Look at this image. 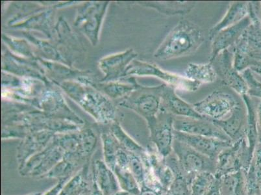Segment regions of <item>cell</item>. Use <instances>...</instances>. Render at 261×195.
<instances>
[{"instance_id": "cell-15", "label": "cell", "mask_w": 261, "mask_h": 195, "mask_svg": "<svg viewBox=\"0 0 261 195\" xmlns=\"http://www.w3.org/2000/svg\"><path fill=\"white\" fill-rule=\"evenodd\" d=\"M90 165L85 166L64 185L59 195H86L91 192L92 178Z\"/></svg>"}, {"instance_id": "cell-6", "label": "cell", "mask_w": 261, "mask_h": 195, "mask_svg": "<svg viewBox=\"0 0 261 195\" xmlns=\"http://www.w3.org/2000/svg\"><path fill=\"white\" fill-rule=\"evenodd\" d=\"M65 152L59 145L47 147L31 158L19 173L23 177L42 179L59 161L63 159Z\"/></svg>"}, {"instance_id": "cell-12", "label": "cell", "mask_w": 261, "mask_h": 195, "mask_svg": "<svg viewBox=\"0 0 261 195\" xmlns=\"http://www.w3.org/2000/svg\"><path fill=\"white\" fill-rule=\"evenodd\" d=\"M251 25V19L248 16L236 25L221 31L215 35L211 40L212 52L210 57V63H212L222 52L228 50L229 47L233 45L234 46Z\"/></svg>"}, {"instance_id": "cell-23", "label": "cell", "mask_w": 261, "mask_h": 195, "mask_svg": "<svg viewBox=\"0 0 261 195\" xmlns=\"http://www.w3.org/2000/svg\"><path fill=\"white\" fill-rule=\"evenodd\" d=\"M194 5V2H158L153 3V8L165 15H184L189 13Z\"/></svg>"}, {"instance_id": "cell-14", "label": "cell", "mask_w": 261, "mask_h": 195, "mask_svg": "<svg viewBox=\"0 0 261 195\" xmlns=\"http://www.w3.org/2000/svg\"><path fill=\"white\" fill-rule=\"evenodd\" d=\"M91 178L103 195H113L121 190L115 173L101 159L92 164Z\"/></svg>"}, {"instance_id": "cell-16", "label": "cell", "mask_w": 261, "mask_h": 195, "mask_svg": "<svg viewBox=\"0 0 261 195\" xmlns=\"http://www.w3.org/2000/svg\"><path fill=\"white\" fill-rule=\"evenodd\" d=\"M248 4L246 2H234L230 6L224 17L211 30L210 39L212 40L218 33L227 28L236 25L248 16Z\"/></svg>"}, {"instance_id": "cell-28", "label": "cell", "mask_w": 261, "mask_h": 195, "mask_svg": "<svg viewBox=\"0 0 261 195\" xmlns=\"http://www.w3.org/2000/svg\"><path fill=\"white\" fill-rule=\"evenodd\" d=\"M206 195H221L220 189L219 179H218V178H217L215 184H213L212 187L211 188V189Z\"/></svg>"}, {"instance_id": "cell-4", "label": "cell", "mask_w": 261, "mask_h": 195, "mask_svg": "<svg viewBox=\"0 0 261 195\" xmlns=\"http://www.w3.org/2000/svg\"><path fill=\"white\" fill-rule=\"evenodd\" d=\"M174 116L161 109L158 115L148 121L151 144L163 158L173 152L174 141Z\"/></svg>"}, {"instance_id": "cell-24", "label": "cell", "mask_w": 261, "mask_h": 195, "mask_svg": "<svg viewBox=\"0 0 261 195\" xmlns=\"http://www.w3.org/2000/svg\"><path fill=\"white\" fill-rule=\"evenodd\" d=\"M128 168L138 182L141 188L143 186L145 182L146 169L141 156L130 152Z\"/></svg>"}, {"instance_id": "cell-29", "label": "cell", "mask_w": 261, "mask_h": 195, "mask_svg": "<svg viewBox=\"0 0 261 195\" xmlns=\"http://www.w3.org/2000/svg\"><path fill=\"white\" fill-rule=\"evenodd\" d=\"M139 195H164L161 194L160 192L155 191L152 189H150L148 187L143 186L141 187V193Z\"/></svg>"}, {"instance_id": "cell-31", "label": "cell", "mask_w": 261, "mask_h": 195, "mask_svg": "<svg viewBox=\"0 0 261 195\" xmlns=\"http://www.w3.org/2000/svg\"><path fill=\"white\" fill-rule=\"evenodd\" d=\"M90 195H103L101 192L99 191L98 187L93 181L92 180L91 192Z\"/></svg>"}, {"instance_id": "cell-27", "label": "cell", "mask_w": 261, "mask_h": 195, "mask_svg": "<svg viewBox=\"0 0 261 195\" xmlns=\"http://www.w3.org/2000/svg\"><path fill=\"white\" fill-rule=\"evenodd\" d=\"M70 179V178H63V179L59 180L58 183L54 186L47 190V191L43 192L42 195H59L64 185Z\"/></svg>"}, {"instance_id": "cell-19", "label": "cell", "mask_w": 261, "mask_h": 195, "mask_svg": "<svg viewBox=\"0 0 261 195\" xmlns=\"http://www.w3.org/2000/svg\"><path fill=\"white\" fill-rule=\"evenodd\" d=\"M217 76L214 66L210 62L205 64L190 63L185 71V78L200 85L214 82Z\"/></svg>"}, {"instance_id": "cell-7", "label": "cell", "mask_w": 261, "mask_h": 195, "mask_svg": "<svg viewBox=\"0 0 261 195\" xmlns=\"http://www.w3.org/2000/svg\"><path fill=\"white\" fill-rule=\"evenodd\" d=\"M234 54L228 50L220 53L212 62L213 65L223 82L237 93L248 94V88L242 75L234 66Z\"/></svg>"}, {"instance_id": "cell-21", "label": "cell", "mask_w": 261, "mask_h": 195, "mask_svg": "<svg viewBox=\"0 0 261 195\" xmlns=\"http://www.w3.org/2000/svg\"><path fill=\"white\" fill-rule=\"evenodd\" d=\"M113 171L117 178L121 190L135 195L141 193V186L129 168L116 165Z\"/></svg>"}, {"instance_id": "cell-35", "label": "cell", "mask_w": 261, "mask_h": 195, "mask_svg": "<svg viewBox=\"0 0 261 195\" xmlns=\"http://www.w3.org/2000/svg\"><path fill=\"white\" fill-rule=\"evenodd\" d=\"M164 195H168V193H167V194H164Z\"/></svg>"}, {"instance_id": "cell-30", "label": "cell", "mask_w": 261, "mask_h": 195, "mask_svg": "<svg viewBox=\"0 0 261 195\" xmlns=\"http://www.w3.org/2000/svg\"><path fill=\"white\" fill-rule=\"evenodd\" d=\"M249 68H250L252 72L257 73L261 76V61L253 62Z\"/></svg>"}, {"instance_id": "cell-5", "label": "cell", "mask_w": 261, "mask_h": 195, "mask_svg": "<svg viewBox=\"0 0 261 195\" xmlns=\"http://www.w3.org/2000/svg\"><path fill=\"white\" fill-rule=\"evenodd\" d=\"M173 152L191 182L197 174L204 172L215 174L216 161L196 151L184 142L174 139Z\"/></svg>"}, {"instance_id": "cell-25", "label": "cell", "mask_w": 261, "mask_h": 195, "mask_svg": "<svg viewBox=\"0 0 261 195\" xmlns=\"http://www.w3.org/2000/svg\"><path fill=\"white\" fill-rule=\"evenodd\" d=\"M121 147L116 144L110 137H106L103 141V161L106 165L114 170L116 165V156Z\"/></svg>"}, {"instance_id": "cell-10", "label": "cell", "mask_w": 261, "mask_h": 195, "mask_svg": "<svg viewBox=\"0 0 261 195\" xmlns=\"http://www.w3.org/2000/svg\"><path fill=\"white\" fill-rule=\"evenodd\" d=\"M134 72L137 75L154 76L163 80L167 84L187 91H195L201 86L200 83L187 79L185 76L167 72L158 66L149 63H141L137 65Z\"/></svg>"}, {"instance_id": "cell-1", "label": "cell", "mask_w": 261, "mask_h": 195, "mask_svg": "<svg viewBox=\"0 0 261 195\" xmlns=\"http://www.w3.org/2000/svg\"><path fill=\"white\" fill-rule=\"evenodd\" d=\"M205 41L202 30L186 20L180 21L156 49L154 57L161 61L195 53Z\"/></svg>"}, {"instance_id": "cell-8", "label": "cell", "mask_w": 261, "mask_h": 195, "mask_svg": "<svg viewBox=\"0 0 261 195\" xmlns=\"http://www.w3.org/2000/svg\"><path fill=\"white\" fill-rule=\"evenodd\" d=\"M174 128L176 132L184 134L215 138L222 141L231 142L229 137L212 120L207 118L196 119L174 116Z\"/></svg>"}, {"instance_id": "cell-26", "label": "cell", "mask_w": 261, "mask_h": 195, "mask_svg": "<svg viewBox=\"0 0 261 195\" xmlns=\"http://www.w3.org/2000/svg\"><path fill=\"white\" fill-rule=\"evenodd\" d=\"M242 76L248 88V94L261 99V82L254 76L250 68L243 71Z\"/></svg>"}, {"instance_id": "cell-17", "label": "cell", "mask_w": 261, "mask_h": 195, "mask_svg": "<svg viewBox=\"0 0 261 195\" xmlns=\"http://www.w3.org/2000/svg\"><path fill=\"white\" fill-rule=\"evenodd\" d=\"M218 179L221 195H247L246 171L241 170Z\"/></svg>"}, {"instance_id": "cell-2", "label": "cell", "mask_w": 261, "mask_h": 195, "mask_svg": "<svg viewBox=\"0 0 261 195\" xmlns=\"http://www.w3.org/2000/svg\"><path fill=\"white\" fill-rule=\"evenodd\" d=\"M253 158L249 152L246 137L242 138L227 147L216 159V178L241 170L248 171Z\"/></svg>"}, {"instance_id": "cell-20", "label": "cell", "mask_w": 261, "mask_h": 195, "mask_svg": "<svg viewBox=\"0 0 261 195\" xmlns=\"http://www.w3.org/2000/svg\"><path fill=\"white\" fill-rule=\"evenodd\" d=\"M82 168L79 164L63 157V159L59 161L47 175H45L42 179L46 178V179L59 180L63 178H71Z\"/></svg>"}, {"instance_id": "cell-9", "label": "cell", "mask_w": 261, "mask_h": 195, "mask_svg": "<svg viewBox=\"0 0 261 195\" xmlns=\"http://www.w3.org/2000/svg\"><path fill=\"white\" fill-rule=\"evenodd\" d=\"M174 138L215 161L218 155L232 144L231 142L222 141L215 138L184 134L176 131L174 132Z\"/></svg>"}, {"instance_id": "cell-18", "label": "cell", "mask_w": 261, "mask_h": 195, "mask_svg": "<svg viewBox=\"0 0 261 195\" xmlns=\"http://www.w3.org/2000/svg\"><path fill=\"white\" fill-rule=\"evenodd\" d=\"M246 104L247 116L246 125V139L248 142L249 152L253 158L255 147L258 143V125L257 113H255L252 101L248 94L243 96Z\"/></svg>"}, {"instance_id": "cell-22", "label": "cell", "mask_w": 261, "mask_h": 195, "mask_svg": "<svg viewBox=\"0 0 261 195\" xmlns=\"http://www.w3.org/2000/svg\"><path fill=\"white\" fill-rule=\"evenodd\" d=\"M217 180L215 174L204 172L194 175L190 184L191 195H206Z\"/></svg>"}, {"instance_id": "cell-34", "label": "cell", "mask_w": 261, "mask_h": 195, "mask_svg": "<svg viewBox=\"0 0 261 195\" xmlns=\"http://www.w3.org/2000/svg\"><path fill=\"white\" fill-rule=\"evenodd\" d=\"M42 194H43V192H32V193H30V194H26V195H42Z\"/></svg>"}, {"instance_id": "cell-3", "label": "cell", "mask_w": 261, "mask_h": 195, "mask_svg": "<svg viewBox=\"0 0 261 195\" xmlns=\"http://www.w3.org/2000/svg\"><path fill=\"white\" fill-rule=\"evenodd\" d=\"M239 105L238 99L231 92L217 90L192 106L204 118L218 120L224 118Z\"/></svg>"}, {"instance_id": "cell-11", "label": "cell", "mask_w": 261, "mask_h": 195, "mask_svg": "<svg viewBox=\"0 0 261 195\" xmlns=\"http://www.w3.org/2000/svg\"><path fill=\"white\" fill-rule=\"evenodd\" d=\"M161 109L179 117L192 118L196 119L205 118L197 113L194 110L193 106L190 105L177 96L174 87L167 84H163Z\"/></svg>"}, {"instance_id": "cell-13", "label": "cell", "mask_w": 261, "mask_h": 195, "mask_svg": "<svg viewBox=\"0 0 261 195\" xmlns=\"http://www.w3.org/2000/svg\"><path fill=\"white\" fill-rule=\"evenodd\" d=\"M246 109L239 105L230 113L229 117L213 121L234 142L246 137Z\"/></svg>"}, {"instance_id": "cell-33", "label": "cell", "mask_w": 261, "mask_h": 195, "mask_svg": "<svg viewBox=\"0 0 261 195\" xmlns=\"http://www.w3.org/2000/svg\"><path fill=\"white\" fill-rule=\"evenodd\" d=\"M113 195H135V194L130 193V192L122 191V190H120L119 191L116 192V193L114 194Z\"/></svg>"}, {"instance_id": "cell-32", "label": "cell", "mask_w": 261, "mask_h": 195, "mask_svg": "<svg viewBox=\"0 0 261 195\" xmlns=\"http://www.w3.org/2000/svg\"><path fill=\"white\" fill-rule=\"evenodd\" d=\"M258 130L261 131V102L258 107L257 112Z\"/></svg>"}]
</instances>
